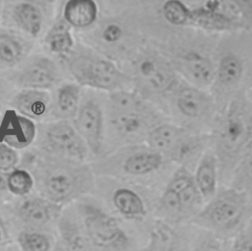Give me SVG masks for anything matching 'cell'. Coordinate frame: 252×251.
I'll return each instance as SVG.
<instances>
[{
  "mask_svg": "<svg viewBox=\"0 0 252 251\" xmlns=\"http://www.w3.org/2000/svg\"><path fill=\"white\" fill-rule=\"evenodd\" d=\"M32 174L39 195L60 206L80 199L94 187L93 171L88 165L44 152Z\"/></svg>",
  "mask_w": 252,
  "mask_h": 251,
  "instance_id": "obj_1",
  "label": "cell"
},
{
  "mask_svg": "<svg viewBox=\"0 0 252 251\" xmlns=\"http://www.w3.org/2000/svg\"><path fill=\"white\" fill-rule=\"evenodd\" d=\"M251 219L250 197L230 187L208 201L192 221L201 229L227 239L235 236Z\"/></svg>",
  "mask_w": 252,
  "mask_h": 251,
  "instance_id": "obj_2",
  "label": "cell"
},
{
  "mask_svg": "<svg viewBox=\"0 0 252 251\" xmlns=\"http://www.w3.org/2000/svg\"><path fill=\"white\" fill-rule=\"evenodd\" d=\"M154 111L136 94L116 91L110 94L107 119L112 133L125 142H134L148 136L156 127Z\"/></svg>",
  "mask_w": 252,
  "mask_h": 251,
  "instance_id": "obj_3",
  "label": "cell"
},
{
  "mask_svg": "<svg viewBox=\"0 0 252 251\" xmlns=\"http://www.w3.org/2000/svg\"><path fill=\"white\" fill-rule=\"evenodd\" d=\"M67 67L81 86L105 91H124L130 81L116 65L95 51L79 46L66 55Z\"/></svg>",
  "mask_w": 252,
  "mask_h": 251,
  "instance_id": "obj_4",
  "label": "cell"
},
{
  "mask_svg": "<svg viewBox=\"0 0 252 251\" xmlns=\"http://www.w3.org/2000/svg\"><path fill=\"white\" fill-rule=\"evenodd\" d=\"M252 138V105L243 97L231 101L220 119L216 135V151L225 165L234 160Z\"/></svg>",
  "mask_w": 252,
  "mask_h": 251,
  "instance_id": "obj_5",
  "label": "cell"
},
{
  "mask_svg": "<svg viewBox=\"0 0 252 251\" xmlns=\"http://www.w3.org/2000/svg\"><path fill=\"white\" fill-rule=\"evenodd\" d=\"M94 251H135V243L120 222L99 206L83 202L77 207Z\"/></svg>",
  "mask_w": 252,
  "mask_h": 251,
  "instance_id": "obj_6",
  "label": "cell"
},
{
  "mask_svg": "<svg viewBox=\"0 0 252 251\" xmlns=\"http://www.w3.org/2000/svg\"><path fill=\"white\" fill-rule=\"evenodd\" d=\"M41 145L44 153L77 162H82L88 152V147L75 126L65 120L44 127Z\"/></svg>",
  "mask_w": 252,
  "mask_h": 251,
  "instance_id": "obj_7",
  "label": "cell"
},
{
  "mask_svg": "<svg viewBox=\"0 0 252 251\" xmlns=\"http://www.w3.org/2000/svg\"><path fill=\"white\" fill-rule=\"evenodd\" d=\"M63 212V206L55 204L43 197H25L15 209L14 215L22 225V229L44 230L56 223Z\"/></svg>",
  "mask_w": 252,
  "mask_h": 251,
  "instance_id": "obj_8",
  "label": "cell"
},
{
  "mask_svg": "<svg viewBox=\"0 0 252 251\" xmlns=\"http://www.w3.org/2000/svg\"><path fill=\"white\" fill-rule=\"evenodd\" d=\"M135 75L144 88L157 94L170 91L176 83L170 64L157 54L140 56L135 63Z\"/></svg>",
  "mask_w": 252,
  "mask_h": 251,
  "instance_id": "obj_9",
  "label": "cell"
},
{
  "mask_svg": "<svg viewBox=\"0 0 252 251\" xmlns=\"http://www.w3.org/2000/svg\"><path fill=\"white\" fill-rule=\"evenodd\" d=\"M75 128L85 141L88 149L98 154L103 142V112L94 97H87L76 114Z\"/></svg>",
  "mask_w": 252,
  "mask_h": 251,
  "instance_id": "obj_10",
  "label": "cell"
},
{
  "mask_svg": "<svg viewBox=\"0 0 252 251\" xmlns=\"http://www.w3.org/2000/svg\"><path fill=\"white\" fill-rule=\"evenodd\" d=\"M162 220H157L141 251H191L192 238Z\"/></svg>",
  "mask_w": 252,
  "mask_h": 251,
  "instance_id": "obj_11",
  "label": "cell"
},
{
  "mask_svg": "<svg viewBox=\"0 0 252 251\" xmlns=\"http://www.w3.org/2000/svg\"><path fill=\"white\" fill-rule=\"evenodd\" d=\"M57 240L66 251H94L77 210L62 212L57 222Z\"/></svg>",
  "mask_w": 252,
  "mask_h": 251,
  "instance_id": "obj_12",
  "label": "cell"
},
{
  "mask_svg": "<svg viewBox=\"0 0 252 251\" xmlns=\"http://www.w3.org/2000/svg\"><path fill=\"white\" fill-rule=\"evenodd\" d=\"M18 83L24 89L46 90L60 80L56 64L49 58L38 57L26 65L18 75Z\"/></svg>",
  "mask_w": 252,
  "mask_h": 251,
  "instance_id": "obj_13",
  "label": "cell"
},
{
  "mask_svg": "<svg viewBox=\"0 0 252 251\" xmlns=\"http://www.w3.org/2000/svg\"><path fill=\"white\" fill-rule=\"evenodd\" d=\"M36 135L33 121L24 115L9 111L0 126L1 142L13 149H24L30 146Z\"/></svg>",
  "mask_w": 252,
  "mask_h": 251,
  "instance_id": "obj_14",
  "label": "cell"
},
{
  "mask_svg": "<svg viewBox=\"0 0 252 251\" xmlns=\"http://www.w3.org/2000/svg\"><path fill=\"white\" fill-rule=\"evenodd\" d=\"M117 164L120 171L132 176H141L158 170L162 163V156L153 150L124 153Z\"/></svg>",
  "mask_w": 252,
  "mask_h": 251,
  "instance_id": "obj_15",
  "label": "cell"
},
{
  "mask_svg": "<svg viewBox=\"0 0 252 251\" xmlns=\"http://www.w3.org/2000/svg\"><path fill=\"white\" fill-rule=\"evenodd\" d=\"M49 104L50 96L46 92L31 89H24L11 101L13 108L30 119L40 118L46 113Z\"/></svg>",
  "mask_w": 252,
  "mask_h": 251,
  "instance_id": "obj_16",
  "label": "cell"
},
{
  "mask_svg": "<svg viewBox=\"0 0 252 251\" xmlns=\"http://www.w3.org/2000/svg\"><path fill=\"white\" fill-rule=\"evenodd\" d=\"M151 150L158 154H169L172 156L184 143V132L170 124H162L154 127L147 136Z\"/></svg>",
  "mask_w": 252,
  "mask_h": 251,
  "instance_id": "obj_17",
  "label": "cell"
},
{
  "mask_svg": "<svg viewBox=\"0 0 252 251\" xmlns=\"http://www.w3.org/2000/svg\"><path fill=\"white\" fill-rule=\"evenodd\" d=\"M181 70L193 83L201 86L209 85L215 76L211 60L196 51H188L179 59Z\"/></svg>",
  "mask_w": 252,
  "mask_h": 251,
  "instance_id": "obj_18",
  "label": "cell"
},
{
  "mask_svg": "<svg viewBox=\"0 0 252 251\" xmlns=\"http://www.w3.org/2000/svg\"><path fill=\"white\" fill-rule=\"evenodd\" d=\"M112 204L115 210L126 220H141L147 215L144 200L130 188H117L112 194Z\"/></svg>",
  "mask_w": 252,
  "mask_h": 251,
  "instance_id": "obj_19",
  "label": "cell"
},
{
  "mask_svg": "<svg viewBox=\"0 0 252 251\" xmlns=\"http://www.w3.org/2000/svg\"><path fill=\"white\" fill-rule=\"evenodd\" d=\"M97 5L94 0H69L63 10L64 20L74 28H88L97 18Z\"/></svg>",
  "mask_w": 252,
  "mask_h": 251,
  "instance_id": "obj_20",
  "label": "cell"
},
{
  "mask_svg": "<svg viewBox=\"0 0 252 251\" xmlns=\"http://www.w3.org/2000/svg\"><path fill=\"white\" fill-rule=\"evenodd\" d=\"M194 180L203 200L210 201L217 194V157L213 153H207L202 157Z\"/></svg>",
  "mask_w": 252,
  "mask_h": 251,
  "instance_id": "obj_21",
  "label": "cell"
},
{
  "mask_svg": "<svg viewBox=\"0 0 252 251\" xmlns=\"http://www.w3.org/2000/svg\"><path fill=\"white\" fill-rule=\"evenodd\" d=\"M176 105L184 116L197 118L209 109L210 99L203 92L195 88H183L177 94Z\"/></svg>",
  "mask_w": 252,
  "mask_h": 251,
  "instance_id": "obj_22",
  "label": "cell"
},
{
  "mask_svg": "<svg viewBox=\"0 0 252 251\" xmlns=\"http://www.w3.org/2000/svg\"><path fill=\"white\" fill-rule=\"evenodd\" d=\"M17 26L32 36H37L41 31L43 16L39 8L31 2L18 3L12 13Z\"/></svg>",
  "mask_w": 252,
  "mask_h": 251,
  "instance_id": "obj_23",
  "label": "cell"
},
{
  "mask_svg": "<svg viewBox=\"0 0 252 251\" xmlns=\"http://www.w3.org/2000/svg\"><path fill=\"white\" fill-rule=\"evenodd\" d=\"M57 238L49 231L21 229L16 237L20 251H53Z\"/></svg>",
  "mask_w": 252,
  "mask_h": 251,
  "instance_id": "obj_24",
  "label": "cell"
},
{
  "mask_svg": "<svg viewBox=\"0 0 252 251\" xmlns=\"http://www.w3.org/2000/svg\"><path fill=\"white\" fill-rule=\"evenodd\" d=\"M81 88L77 84H66L61 86L56 94L54 110L60 118L75 117L80 107Z\"/></svg>",
  "mask_w": 252,
  "mask_h": 251,
  "instance_id": "obj_25",
  "label": "cell"
},
{
  "mask_svg": "<svg viewBox=\"0 0 252 251\" xmlns=\"http://www.w3.org/2000/svg\"><path fill=\"white\" fill-rule=\"evenodd\" d=\"M71 26L64 20L56 22L46 34L45 41L50 51L58 54H69L74 48V40L70 32Z\"/></svg>",
  "mask_w": 252,
  "mask_h": 251,
  "instance_id": "obj_26",
  "label": "cell"
},
{
  "mask_svg": "<svg viewBox=\"0 0 252 251\" xmlns=\"http://www.w3.org/2000/svg\"><path fill=\"white\" fill-rule=\"evenodd\" d=\"M189 24H194L201 28L214 31L231 30L238 28L236 24L229 21L222 14L207 7L191 10Z\"/></svg>",
  "mask_w": 252,
  "mask_h": 251,
  "instance_id": "obj_27",
  "label": "cell"
},
{
  "mask_svg": "<svg viewBox=\"0 0 252 251\" xmlns=\"http://www.w3.org/2000/svg\"><path fill=\"white\" fill-rule=\"evenodd\" d=\"M243 73L241 60L233 53L224 55L218 66L216 72L217 81L222 87H231L238 83Z\"/></svg>",
  "mask_w": 252,
  "mask_h": 251,
  "instance_id": "obj_28",
  "label": "cell"
},
{
  "mask_svg": "<svg viewBox=\"0 0 252 251\" xmlns=\"http://www.w3.org/2000/svg\"><path fill=\"white\" fill-rule=\"evenodd\" d=\"M34 186V178L27 169L15 168L8 172L7 187L11 195L23 198L28 197Z\"/></svg>",
  "mask_w": 252,
  "mask_h": 251,
  "instance_id": "obj_29",
  "label": "cell"
},
{
  "mask_svg": "<svg viewBox=\"0 0 252 251\" xmlns=\"http://www.w3.org/2000/svg\"><path fill=\"white\" fill-rule=\"evenodd\" d=\"M24 55V45L14 34L9 32L0 33V64L14 65Z\"/></svg>",
  "mask_w": 252,
  "mask_h": 251,
  "instance_id": "obj_30",
  "label": "cell"
},
{
  "mask_svg": "<svg viewBox=\"0 0 252 251\" xmlns=\"http://www.w3.org/2000/svg\"><path fill=\"white\" fill-rule=\"evenodd\" d=\"M98 38L105 49L123 45L126 41V26L118 21L104 23L98 31Z\"/></svg>",
  "mask_w": 252,
  "mask_h": 251,
  "instance_id": "obj_31",
  "label": "cell"
},
{
  "mask_svg": "<svg viewBox=\"0 0 252 251\" xmlns=\"http://www.w3.org/2000/svg\"><path fill=\"white\" fill-rule=\"evenodd\" d=\"M227 247L226 239L201 229L192 238L191 251H227Z\"/></svg>",
  "mask_w": 252,
  "mask_h": 251,
  "instance_id": "obj_32",
  "label": "cell"
},
{
  "mask_svg": "<svg viewBox=\"0 0 252 251\" xmlns=\"http://www.w3.org/2000/svg\"><path fill=\"white\" fill-rule=\"evenodd\" d=\"M231 188L252 197V153L239 165L232 180Z\"/></svg>",
  "mask_w": 252,
  "mask_h": 251,
  "instance_id": "obj_33",
  "label": "cell"
},
{
  "mask_svg": "<svg viewBox=\"0 0 252 251\" xmlns=\"http://www.w3.org/2000/svg\"><path fill=\"white\" fill-rule=\"evenodd\" d=\"M162 12L164 18L172 25L180 26L189 24L191 10L180 1L170 0L164 2Z\"/></svg>",
  "mask_w": 252,
  "mask_h": 251,
  "instance_id": "obj_34",
  "label": "cell"
},
{
  "mask_svg": "<svg viewBox=\"0 0 252 251\" xmlns=\"http://www.w3.org/2000/svg\"><path fill=\"white\" fill-rule=\"evenodd\" d=\"M227 251H252V219L232 237Z\"/></svg>",
  "mask_w": 252,
  "mask_h": 251,
  "instance_id": "obj_35",
  "label": "cell"
},
{
  "mask_svg": "<svg viewBox=\"0 0 252 251\" xmlns=\"http://www.w3.org/2000/svg\"><path fill=\"white\" fill-rule=\"evenodd\" d=\"M19 161L17 152L8 145L0 142V171L10 172L16 168Z\"/></svg>",
  "mask_w": 252,
  "mask_h": 251,
  "instance_id": "obj_36",
  "label": "cell"
},
{
  "mask_svg": "<svg viewBox=\"0 0 252 251\" xmlns=\"http://www.w3.org/2000/svg\"><path fill=\"white\" fill-rule=\"evenodd\" d=\"M195 184L194 178L184 169L180 168L171 178V180L168 182L167 186L165 188L179 194L183 190L187 189L188 187Z\"/></svg>",
  "mask_w": 252,
  "mask_h": 251,
  "instance_id": "obj_37",
  "label": "cell"
},
{
  "mask_svg": "<svg viewBox=\"0 0 252 251\" xmlns=\"http://www.w3.org/2000/svg\"><path fill=\"white\" fill-rule=\"evenodd\" d=\"M9 244L11 243L9 242V234H8L7 228L4 225L2 220L0 219V251H2Z\"/></svg>",
  "mask_w": 252,
  "mask_h": 251,
  "instance_id": "obj_38",
  "label": "cell"
},
{
  "mask_svg": "<svg viewBox=\"0 0 252 251\" xmlns=\"http://www.w3.org/2000/svg\"><path fill=\"white\" fill-rule=\"evenodd\" d=\"M7 175L8 173L0 171V197L4 194L9 193L7 187Z\"/></svg>",
  "mask_w": 252,
  "mask_h": 251,
  "instance_id": "obj_39",
  "label": "cell"
},
{
  "mask_svg": "<svg viewBox=\"0 0 252 251\" xmlns=\"http://www.w3.org/2000/svg\"><path fill=\"white\" fill-rule=\"evenodd\" d=\"M2 251H20V250L15 243H11L7 247H5Z\"/></svg>",
  "mask_w": 252,
  "mask_h": 251,
  "instance_id": "obj_40",
  "label": "cell"
},
{
  "mask_svg": "<svg viewBox=\"0 0 252 251\" xmlns=\"http://www.w3.org/2000/svg\"><path fill=\"white\" fill-rule=\"evenodd\" d=\"M53 251H66V249L63 247V245L57 240V243H56V246L54 248Z\"/></svg>",
  "mask_w": 252,
  "mask_h": 251,
  "instance_id": "obj_41",
  "label": "cell"
},
{
  "mask_svg": "<svg viewBox=\"0 0 252 251\" xmlns=\"http://www.w3.org/2000/svg\"><path fill=\"white\" fill-rule=\"evenodd\" d=\"M0 10H1V2H0Z\"/></svg>",
  "mask_w": 252,
  "mask_h": 251,
  "instance_id": "obj_42",
  "label": "cell"
}]
</instances>
